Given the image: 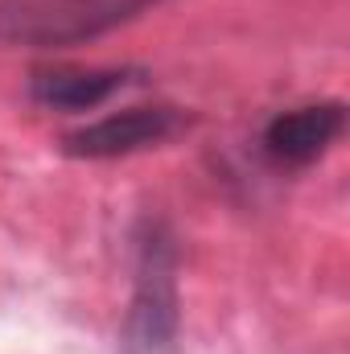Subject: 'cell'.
Wrapping results in <instances>:
<instances>
[{
	"mask_svg": "<svg viewBox=\"0 0 350 354\" xmlns=\"http://www.w3.org/2000/svg\"><path fill=\"white\" fill-rule=\"evenodd\" d=\"M177 268H181V248L174 227L157 214H145L132 231V301L120 330V354H177V334H181Z\"/></svg>",
	"mask_w": 350,
	"mask_h": 354,
	"instance_id": "cell-1",
	"label": "cell"
},
{
	"mask_svg": "<svg viewBox=\"0 0 350 354\" xmlns=\"http://www.w3.org/2000/svg\"><path fill=\"white\" fill-rule=\"evenodd\" d=\"M165 0H0V46L71 50L132 25Z\"/></svg>",
	"mask_w": 350,
	"mask_h": 354,
	"instance_id": "cell-2",
	"label": "cell"
},
{
	"mask_svg": "<svg viewBox=\"0 0 350 354\" xmlns=\"http://www.w3.org/2000/svg\"><path fill=\"white\" fill-rule=\"evenodd\" d=\"M132 83V71L120 66H37L29 75V99L50 111H95Z\"/></svg>",
	"mask_w": 350,
	"mask_h": 354,
	"instance_id": "cell-5",
	"label": "cell"
},
{
	"mask_svg": "<svg viewBox=\"0 0 350 354\" xmlns=\"http://www.w3.org/2000/svg\"><path fill=\"white\" fill-rule=\"evenodd\" d=\"M185 124H190V115L181 107H169V103L124 107V111H111V115L95 120L87 128L71 132L62 140V149L71 157H83V161L132 157V153H145V149H157V145L174 140Z\"/></svg>",
	"mask_w": 350,
	"mask_h": 354,
	"instance_id": "cell-3",
	"label": "cell"
},
{
	"mask_svg": "<svg viewBox=\"0 0 350 354\" xmlns=\"http://www.w3.org/2000/svg\"><path fill=\"white\" fill-rule=\"evenodd\" d=\"M347 132V103L317 99L288 111H276L260 132V153L272 169H305L313 165L338 136Z\"/></svg>",
	"mask_w": 350,
	"mask_h": 354,
	"instance_id": "cell-4",
	"label": "cell"
}]
</instances>
